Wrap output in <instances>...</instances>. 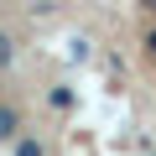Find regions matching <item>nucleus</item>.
I'll return each mask as SVG.
<instances>
[{"label": "nucleus", "instance_id": "nucleus-1", "mask_svg": "<svg viewBox=\"0 0 156 156\" xmlns=\"http://www.w3.org/2000/svg\"><path fill=\"white\" fill-rule=\"evenodd\" d=\"M140 5H146V11H151V16H156V0H140ZM146 52H151V57H156V26H151V31H146Z\"/></svg>", "mask_w": 156, "mask_h": 156}, {"label": "nucleus", "instance_id": "nucleus-2", "mask_svg": "<svg viewBox=\"0 0 156 156\" xmlns=\"http://www.w3.org/2000/svg\"><path fill=\"white\" fill-rule=\"evenodd\" d=\"M5 130H11V115H5V109H0V135H5Z\"/></svg>", "mask_w": 156, "mask_h": 156}]
</instances>
